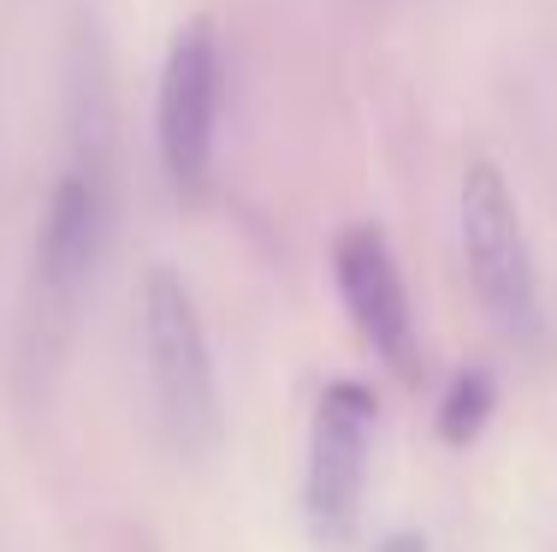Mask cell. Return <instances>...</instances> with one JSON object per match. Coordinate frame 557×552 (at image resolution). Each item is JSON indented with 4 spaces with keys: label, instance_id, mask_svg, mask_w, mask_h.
<instances>
[{
    "label": "cell",
    "instance_id": "obj_2",
    "mask_svg": "<svg viewBox=\"0 0 557 552\" xmlns=\"http://www.w3.org/2000/svg\"><path fill=\"white\" fill-rule=\"evenodd\" d=\"M137 333H143V368H149V392H154V416L161 433L172 440V452L202 457L220 440V380L214 357H208V333L196 297L178 273L149 268L137 292Z\"/></svg>",
    "mask_w": 557,
    "mask_h": 552
},
{
    "label": "cell",
    "instance_id": "obj_8",
    "mask_svg": "<svg viewBox=\"0 0 557 552\" xmlns=\"http://www.w3.org/2000/svg\"><path fill=\"white\" fill-rule=\"evenodd\" d=\"M380 552H428V547H421V541H416V535H392V541H386V547H380Z\"/></svg>",
    "mask_w": 557,
    "mask_h": 552
},
{
    "label": "cell",
    "instance_id": "obj_5",
    "mask_svg": "<svg viewBox=\"0 0 557 552\" xmlns=\"http://www.w3.org/2000/svg\"><path fill=\"white\" fill-rule=\"evenodd\" d=\"M368 445H374V398L356 380H333L314 404L309 469H302V505H309L314 541L338 547L356 535L368 488Z\"/></svg>",
    "mask_w": 557,
    "mask_h": 552
},
{
    "label": "cell",
    "instance_id": "obj_7",
    "mask_svg": "<svg viewBox=\"0 0 557 552\" xmlns=\"http://www.w3.org/2000/svg\"><path fill=\"white\" fill-rule=\"evenodd\" d=\"M486 416H493V380L481 368H469V375H457V387H450V398L440 410V433L450 445H469L486 428Z\"/></svg>",
    "mask_w": 557,
    "mask_h": 552
},
{
    "label": "cell",
    "instance_id": "obj_1",
    "mask_svg": "<svg viewBox=\"0 0 557 552\" xmlns=\"http://www.w3.org/2000/svg\"><path fill=\"white\" fill-rule=\"evenodd\" d=\"M113 232V161H108V125H77V149L60 167L54 191L36 220L30 244V327L42 351H54L84 304L89 280L101 268V249Z\"/></svg>",
    "mask_w": 557,
    "mask_h": 552
},
{
    "label": "cell",
    "instance_id": "obj_6",
    "mask_svg": "<svg viewBox=\"0 0 557 552\" xmlns=\"http://www.w3.org/2000/svg\"><path fill=\"white\" fill-rule=\"evenodd\" d=\"M333 280L350 309L356 333L368 339L374 357H386L397 375H416V315H409V292L397 256L380 226H344L333 244Z\"/></svg>",
    "mask_w": 557,
    "mask_h": 552
},
{
    "label": "cell",
    "instance_id": "obj_4",
    "mask_svg": "<svg viewBox=\"0 0 557 552\" xmlns=\"http://www.w3.org/2000/svg\"><path fill=\"white\" fill-rule=\"evenodd\" d=\"M457 220H462V261H469V280H474V292H481L486 315H493L510 339H534L540 333L534 249H528L522 208H516L510 184H504V173L486 155L462 167Z\"/></svg>",
    "mask_w": 557,
    "mask_h": 552
},
{
    "label": "cell",
    "instance_id": "obj_3",
    "mask_svg": "<svg viewBox=\"0 0 557 552\" xmlns=\"http://www.w3.org/2000/svg\"><path fill=\"white\" fill-rule=\"evenodd\" d=\"M220 108H225V54L220 30L208 19L178 24L161 72V101H154V149L161 173L178 203H202L214 184L220 149Z\"/></svg>",
    "mask_w": 557,
    "mask_h": 552
}]
</instances>
